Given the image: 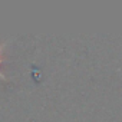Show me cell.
Segmentation results:
<instances>
[{
  "mask_svg": "<svg viewBox=\"0 0 122 122\" xmlns=\"http://www.w3.org/2000/svg\"><path fill=\"white\" fill-rule=\"evenodd\" d=\"M0 53H2V49H0ZM0 60H2V59H0ZM0 76H2V78H5V76H3V73H2V72H0Z\"/></svg>",
  "mask_w": 122,
  "mask_h": 122,
  "instance_id": "6da1fadb",
  "label": "cell"
}]
</instances>
